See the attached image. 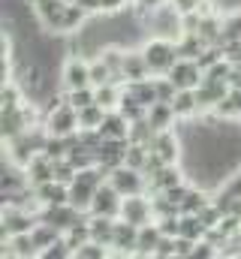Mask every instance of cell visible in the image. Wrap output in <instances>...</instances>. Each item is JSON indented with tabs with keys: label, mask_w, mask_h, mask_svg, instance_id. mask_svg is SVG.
<instances>
[{
	"label": "cell",
	"mask_w": 241,
	"mask_h": 259,
	"mask_svg": "<svg viewBox=\"0 0 241 259\" xmlns=\"http://www.w3.org/2000/svg\"><path fill=\"white\" fill-rule=\"evenodd\" d=\"M142 55L148 61L151 75H169V69L178 64V42L169 36H148L142 42Z\"/></svg>",
	"instance_id": "1"
},
{
	"label": "cell",
	"mask_w": 241,
	"mask_h": 259,
	"mask_svg": "<svg viewBox=\"0 0 241 259\" xmlns=\"http://www.w3.org/2000/svg\"><path fill=\"white\" fill-rule=\"evenodd\" d=\"M33 124H43V112L33 100L15 106V109H0V139L9 142L15 136H21L24 130H30Z\"/></svg>",
	"instance_id": "2"
},
{
	"label": "cell",
	"mask_w": 241,
	"mask_h": 259,
	"mask_svg": "<svg viewBox=\"0 0 241 259\" xmlns=\"http://www.w3.org/2000/svg\"><path fill=\"white\" fill-rule=\"evenodd\" d=\"M60 91H78L91 84V58L88 55H66V61H60Z\"/></svg>",
	"instance_id": "3"
},
{
	"label": "cell",
	"mask_w": 241,
	"mask_h": 259,
	"mask_svg": "<svg viewBox=\"0 0 241 259\" xmlns=\"http://www.w3.org/2000/svg\"><path fill=\"white\" fill-rule=\"evenodd\" d=\"M36 223H39V214L24 211V208H18V205H3V211H0V241H6L9 235L33 232Z\"/></svg>",
	"instance_id": "4"
},
{
	"label": "cell",
	"mask_w": 241,
	"mask_h": 259,
	"mask_svg": "<svg viewBox=\"0 0 241 259\" xmlns=\"http://www.w3.org/2000/svg\"><path fill=\"white\" fill-rule=\"evenodd\" d=\"M109 184L118 190L120 196H136V193H148V175L142 169H133V166H118L109 172Z\"/></svg>",
	"instance_id": "5"
},
{
	"label": "cell",
	"mask_w": 241,
	"mask_h": 259,
	"mask_svg": "<svg viewBox=\"0 0 241 259\" xmlns=\"http://www.w3.org/2000/svg\"><path fill=\"white\" fill-rule=\"evenodd\" d=\"M120 220L133 223V226H145V223H154V202L151 193H136V196H124V205H120Z\"/></svg>",
	"instance_id": "6"
},
{
	"label": "cell",
	"mask_w": 241,
	"mask_h": 259,
	"mask_svg": "<svg viewBox=\"0 0 241 259\" xmlns=\"http://www.w3.org/2000/svg\"><path fill=\"white\" fill-rule=\"evenodd\" d=\"M151 151L163 160V163H181L184 160V136L178 133V127L160 130L151 142Z\"/></svg>",
	"instance_id": "7"
},
{
	"label": "cell",
	"mask_w": 241,
	"mask_h": 259,
	"mask_svg": "<svg viewBox=\"0 0 241 259\" xmlns=\"http://www.w3.org/2000/svg\"><path fill=\"white\" fill-rule=\"evenodd\" d=\"M184 181H190L187 178V169L181 166V163H163L157 172H151L148 175V193H166V190H172V187H178Z\"/></svg>",
	"instance_id": "8"
},
{
	"label": "cell",
	"mask_w": 241,
	"mask_h": 259,
	"mask_svg": "<svg viewBox=\"0 0 241 259\" xmlns=\"http://www.w3.org/2000/svg\"><path fill=\"white\" fill-rule=\"evenodd\" d=\"M169 78L175 81L178 91H196L205 78V69L196 58H178V64L169 69Z\"/></svg>",
	"instance_id": "9"
},
{
	"label": "cell",
	"mask_w": 241,
	"mask_h": 259,
	"mask_svg": "<svg viewBox=\"0 0 241 259\" xmlns=\"http://www.w3.org/2000/svg\"><path fill=\"white\" fill-rule=\"evenodd\" d=\"M82 217H88L85 211H78L75 205H69V202H63V205H46L43 211H39V220H46V223H52V226H58L60 232H66L69 226H75Z\"/></svg>",
	"instance_id": "10"
},
{
	"label": "cell",
	"mask_w": 241,
	"mask_h": 259,
	"mask_svg": "<svg viewBox=\"0 0 241 259\" xmlns=\"http://www.w3.org/2000/svg\"><path fill=\"white\" fill-rule=\"evenodd\" d=\"M120 205H124V196L106 181L94 193V202H91V211L88 214H97V217H120Z\"/></svg>",
	"instance_id": "11"
},
{
	"label": "cell",
	"mask_w": 241,
	"mask_h": 259,
	"mask_svg": "<svg viewBox=\"0 0 241 259\" xmlns=\"http://www.w3.org/2000/svg\"><path fill=\"white\" fill-rule=\"evenodd\" d=\"M136 244H139V226L127 223L118 217V226H115V241H112V256L115 259H130L136 256Z\"/></svg>",
	"instance_id": "12"
},
{
	"label": "cell",
	"mask_w": 241,
	"mask_h": 259,
	"mask_svg": "<svg viewBox=\"0 0 241 259\" xmlns=\"http://www.w3.org/2000/svg\"><path fill=\"white\" fill-rule=\"evenodd\" d=\"M0 256L3 259H33L39 256V247L33 241L30 232H21V235H9L6 241H0Z\"/></svg>",
	"instance_id": "13"
},
{
	"label": "cell",
	"mask_w": 241,
	"mask_h": 259,
	"mask_svg": "<svg viewBox=\"0 0 241 259\" xmlns=\"http://www.w3.org/2000/svg\"><path fill=\"white\" fill-rule=\"evenodd\" d=\"M160 238H163V232H160L157 220H154V223H145V226H139V244H136V256H139V259H154V250H157Z\"/></svg>",
	"instance_id": "14"
},
{
	"label": "cell",
	"mask_w": 241,
	"mask_h": 259,
	"mask_svg": "<svg viewBox=\"0 0 241 259\" xmlns=\"http://www.w3.org/2000/svg\"><path fill=\"white\" fill-rule=\"evenodd\" d=\"M27 169V178H30V187H39V184H46V181H55V160H49L43 151L24 166Z\"/></svg>",
	"instance_id": "15"
},
{
	"label": "cell",
	"mask_w": 241,
	"mask_h": 259,
	"mask_svg": "<svg viewBox=\"0 0 241 259\" xmlns=\"http://www.w3.org/2000/svg\"><path fill=\"white\" fill-rule=\"evenodd\" d=\"M148 124L157 130H172L178 127V115H175V106L172 103H163V100H157L151 109H148Z\"/></svg>",
	"instance_id": "16"
},
{
	"label": "cell",
	"mask_w": 241,
	"mask_h": 259,
	"mask_svg": "<svg viewBox=\"0 0 241 259\" xmlns=\"http://www.w3.org/2000/svg\"><path fill=\"white\" fill-rule=\"evenodd\" d=\"M151 69H148V61L142 55V46L136 49H127V58H124V81H139V78H148Z\"/></svg>",
	"instance_id": "17"
},
{
	"label": "cell",
	"mask_w": 241,
	"mask_h": 259,
	"mask_svg": "<svg viewBox=\"0 0 241 259\" xmlns=\"http://www.w3.org/2000/svg\"><path fill=\"white\" fill-rule=\"evenodd\" d=\"M97 190H100L97 184H91V181H85V178H78V175H75V181L69 184V205H75L78 211H85V214H88Z\"/></svg>",
	"instance_id": "18"
},
{
	"label": "cell",
	"mask_w": 241,
	"mask_h": 259,
	"mask_svg": "<svg viewBox=\"0 0 241 259\" xmlns=\"http://www.w3.org/2000/svg\"><path fill=\"white\" fill-rule=\"evenodd\" d=\"M88 223H91V238L112 247L115 241V226H118V217H97V214H88Z\"/></svg>",
	"instance_id": "19"
},
{
	"label": "cell",
	"mask_w": 241,
	"mask_h": 259,
	"mask_svg": "<svg viewBox=\"0 0 241 259\" xmlns=\"http://www.w3.org/2000/svg\"><path fill=\"white\" fill-rule=\"evenodd\" d=\"M124 91L127 94H133L142 106H154L157 103V84H154V75H148V78H139V81H127L124 84Z\"/></svg>",
	"instance_id": "20"
},
{
	"label": "cell",
	"mask_w": 241,
	"mask_h": 259,
	"mask_svg": "<svg viewBox=\"0 0 241 259\" xmlns=\"http://www.w3.org/2000/svg\"><path fill=\"white\" fill-rule=\"evenodd\" d=\"M33 190L39 196L43 208L46 205H63V202H69V184H60V181H46V184H39Z\"/></svg>",
	"instance_id": "21"
},
{
	"label": "cell",
	"mask_w": 241,
	"mask_h": 259,
	"mask_svg": "<svg viewBox=\"0 0 241 259\" xmlns=\"http://www.w3.org/2000/svg\"><path fill=\"white\" fill-rule=\"evenodd\" d=\"M100 133H103V139H130V121L120 115L118 109H112V112L106 115Z\"/></svg>",
	"instance_id": "22"
},
{
	"label": "cell",
	"mask_w": 241,
	"mask_h": 259,
	"mask_svg": "<svg viewBox=\"0 0 241 259\" xmlns=\"http://www.w3.org/2000/svg\"><path fill=\"white\" fill-rule=\"evenodd\" d=\"M172 106H175L178 121L199 118V100H196V91H178V94H175V100H172Z\"/></svg>",
	"instance_id": "23"
},
{
	"label": "cell",
	"mask_w": 241,
	"mask_h": 259,
	"mask_svg": "<svg viewBox=\"0 0 241 259\" xmlns=\"http://www.w3.org/2000/svg\"><path fill=\"white\" fill-rule=\"evenodd\" d=\"M208 202H211V190H205V187L193 184V187L187 190V196L181 199V214H199Z\"/></svg>",
	"instance_id": "24"
},
{
	"label": "cell",
	"mask_w": 241,
	"mask_h": 259,
	"mask_svg": "<svg viewBox=\"0 0 241 259\" xmlns=\"http://www.w3.org/2000/svg\"><path fill=\"white\" fill-rule=\"evenodd\" d=\"M106 115H109V109H103L100 103H91V106L78 109V127L82 130H100L103 121H106Z\"/></svg>",
	"instance_id": "25"
},
{
	"label": "cell",
	"mask_w": 241,
	"mask_h": 259,
	"mask_svg": "<svg viewBox=\"0 0 241 259\" xmlns=\"http://www.w3.org/2000/svg\"><path fill=\"white\" fill-rule=\"evenodd\" d=\"M30 235H33V241H36V247H39V256H43V250H46V247H52L63 232H60L58 226H52V223L39 220V223L33 226V232H30Z\"/></svg>",
	"instance_id": "26"
},
{
	"label": "cell",
	"mask_w": 241,
	"mask_h": 259,
	"mask_svg": "<svg viewBox=\"0 0 241 259\" xmlns=\"http://www.w3.org/2000/svg\"><path fill=\"white\" fill-rule=\"evenodd\" d=\"M63 238H66V244L72 247V256H75V250L91 241V223H88V217H82L75 226H69V229L63 232Z\"/></svg>",
	"instance_id": "27"
},
{
	"label": "cell",
	"mask_w": 241,
	"mask_h": 259,
	"mask_svg": "<svg viewBox=\"0 0 241 259\" xmlns=\"http://www.w3.org/2000/svg\"><path fill=\"white\" fill-rule=\"evenodd\" d=\"M120 97H124V84H118V81H109V84H100L97 88V103L103 109H109V112L120 106Z\"/></svg>",
	"instance_id": "28"
},
{
	"label": "cell",
	"mask_w": 241,
	"mask_h": 259,
	"mask_svg": "<svg viewBox=\"0 0 241 259\" xmlns=\"http://www.w3.org/2000/svg\"><path fill=\"white\" fill-rule=\"evenodd\" d=\"M118 112L130 121V124H136V121H142V118H148V106H142L133 94H127L124 91V97H120V106H118Z\"/></svg>",
	"instance_id": "29"
},
{
	"label": "cell",
	"mask_w": 241,
	"mask_h": 259,
	"mask_svg": "<svg viewBox=\"0 0 241 259\" xmlns=\"http://www.w3.org/2000/svg\"><path fill=\"white\" fill-rule=\"evenodd\" d=\"M184 238H193V241H202L208 235V226L199 220V214H181V232Z\"/></svg>",
	"instance_id": "30"
},
{
	"label": "cell",
	"mask_w": 241,
	"mask_h": 259,
	"mask_svg": "<svg viewBox=\"0 0 241 259\" xmlns=\"http://www.w3.org/2000/svg\"><path fill=\"white\" fill-rule=\"evenodd\" d=\"M235 39H241V6H235L232 12L223 15V39H220V46L235 42Z\"/></svg>",
	"instance_id": "31"
},
{
	"label": "cell",
	"mask_w": 241,
	"mask_h": 259,
	"mask_svg": "<svg viewBox=\"0 0 241 259\" xmlns=\"http://www.w3.org/2000/svg\"><path fill=\"white\" fill-rule=\"evenodd\" d=\"M154 136H157V130L148 124V118H142V121L130 124V142H136V145H148V148H151Z\"/></svg>",
	"instance_id": "32"
},
{
	"label": "cell",
	"mask_w": 241,
	"mask_h": 259,
	"mask_svg": "<svg viewBox=\"0 0 241 259\" xmlns=\"http://www.w3.org/2000/svg\"><path fill=\"white\" fill-rule=\"evenodd\" d=\"M66 94V103H72L75 109H85L91 103H97V88L88 84V88H78V91H63Z\"/></svg>",
	"instance_id": "33"
},
{
	"label": "cell",
	"mask_w": 241,
	"mask_h": 259,
	"mask_svg": "<svg viewBox=\"0 0 241 259\" xmlns=\"http://www.w3.org/2000/svg\"><path fill=\"white\" fill-rule=\"evenodd\" d=\"M112 256V247H106V244H100V241H88V244H82L78 250H75V256L72 259H109Z\"/></svg>",
	"instance_id": "34"
},
{
	"label": "cell",
	"mask_w": 241,
	"mask_h": 259,
	"mask_svg": "<svg viewBox=\"0 0 241 259\" xmlns=\"http://www.w3.org/2000/svg\"><path fill=\"white\" fill-rule=\"evenodd\" d=\"M109 81H115L112 69L103 64L100 58H91V84H94V88H100V84H109ZM118 84H120V81H118Z\"/></svg>",
	"instance_id": "35"
},
{
	"label": "cell",
	"mask_w": 241,
	"mask_h": 259,
	"mask_svg": "<svg viewBox=\"0 0 241 259\" xmlns=\"http://www.w3.org/2000/svg\"><path fill=\"white\" fill-rule=\"evenodd\" d=\"M154 84H157V100H163V103H172L175 100L178 88H175V81L169 75H154Z\"/></svg>",
	"instance_id": "36"
},
{
	"label": "cell",
	"mask_w": 241,
	"mask_h": 259,
	"mask_svg": "<svg viewBox=\"0 0 241 259\" xmlns=\"http://www.w3.org/2000/svg\"><path fill=\"white\" fill-rule=\"evenodd\" d=\"M75 175H78V169H75L66 157L55 163V181H60V184H72V181H75Z\"/></svg>",
	"instance_id": "37"
},
{
	"label": "cell",
	"mask_w": 241,
	"mask_h": 259,
	"mask_svg": "<svg viewBox=\"0 0 241 259\" xmlns=\"http://www.w3.org/2000/svg\"><path fill=\"white\" fill-rule=\"evenodd\" d=\"M43 259H72V247H69V244H66V238L60 235L52 247H46V250H43Z\"/></svg>",
	"instance_id": "38"
},
{
	"label": "cell",
	"mask_w": 241,
	"mask_h": 259,
	"mask_svg": "<svg viewBox=\"0 0 241 259\" xmlns=\"http://www.w3.org/2000/svg\"><path fill=\"white\" fill-rule=\"evenodd\" d=\"M175 238L172 235H163L160 244H157V250H154V259H175Z\"/></svg>",
	"instance_id": "39"
},
{
	"label": "cell",
	"mask_w": 241,
	"mask_h": 259,
	"mask_svg": "<svg viewBox=\"0 0 241 259\" xmlns=\"http://www.w3.org/2000/svg\"><path fill=\"white\" fill-rule=\"evenodd\" d=\"M193 247H196V241H193V238L178 235V238H175V259H190V256H193Z\"/></svg>",
	"instance_id": "40"
},
{
	"label": "cell",
	"mask_w": 241,
	"mask_h": 259,
	"mask_svg": "<svg viewBox=\"0 0 241 259\" xmlns=\"http://www.w3.org/2000/svg\"><path fill=\"white\" fill-rule=\"evenodd\" d=\"M220 49H223L226 61L235 66V69H241V39H235V42H226V46H220Z\"/></svg>",
	"instance_id": "41"
},
{
	"label": "cell",
	"mask_w": 241,
	"mask_h": 259,
	"mask_svg": "<svg viewBox=\"0 0 241 259\" xmlns=\"http://www.w3.org/2000/svg\"><path fill=\"white\" fill-rule=\"evenodd\" d=\"M172 6L178 9L181 15H187V12H199V9H205L208 0H172Z\"/></svg>",
	"instance_id": "42"
},
{
	"label": "cell",
	"mask_w": 241,
	"mask_h": 259,
	"mask_svg": "<svg viewBox=\"0 0 241 259\" xmlns=\"http://www.w3.org/2000/svg\"><path fill=\"white\" fill-rule=\"evenodd\" d=\"M229 88H241V69H235V66L229 72Z\"/></svg>",
	"instance_id": "43"
},
{
	"label": "cell",
	"mask_w": 241,
	"mask_h": 259,
	"mask_svg": "<svg viewBox=\"0 0 241 259\" xmlns=\"http://www.w3.org/2000/svg\"><path fill=\"white\" fill-rule=\"evenodd\" d=\"M66 3H82V0H66Z\"/></svg>",
	"instance_id": "44"
}]
</instances>
